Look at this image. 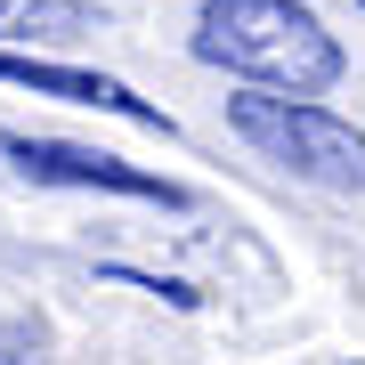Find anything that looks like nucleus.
<instances>
[{
	"instance_id": "20e7f679",
	"label": "nucleus",
	"mask_w": 365,
	"mask_h": 365,
	"mask_svg": "<svg viewBox=\"0 0 365 365\" xmlns=\"http://www.w3.org/2000/svg\"><path fill=\"white\" fill-rule=\"evenodd\" d=\"M0 81L9 90H33V98H66V106H98V114H122V122H146V130H170L146 98H130L122 81L106 73H73V66H41V57H9L0 49Z\"/></svg>"
},
{
	"instance_id": "0eeeda50",
	"label": "nucleus",
	"mask_w": 365,
	"mask_h": 365,
	"mask_svg": "<svg viewBox=\"0 0 365 365\" xmlns=\"http://www.w3.org/2000/svg\"><path fill=\"white\" fill-rule=\"evenodd\" d=\"M357 9H365V0H357Z\"/></svg>"
},
{
	"instance_id": "423d86ee",
	"label": "nucleus",
	"mask_w": 365,
	"mask_h": 365,
	"mask_svg": "<svg viewBox=\"0 0 365 365\" xmlns=\"http://www.w3.org/2000/svg\"><path fill=\"white\" fill-rule=\"evenodd\" d=\"M0 365H33V333H25V325L0 333Z\"/></svg>"
},
{
	"instance_id": "39448f33",
	"label": "nucleus",
	"mask_w": 365,
	"mask_h": 365,
	"mask_svg": "<svg viewBox=\"0 0 365 365\" xmlns=\"http://www.w3.org/2000/svg\"><path fill=\"white\" fill-rule=\"evenodd\" d=\"M81 25H90V9H81V0H0V33H16V41H33V33L73 41Z\"/></svg>"
},
{
	"instance_id": "7ed1b4c3",
	"label": "nucleus",
	"mask_w": 365,
	"mask_h": 365,
	"mask_svg": "<svg viewBox=\"0 0 365 365\" xmlns=\"http://www.w3.org/2000/svg\"><path fill=\"white\" fill-rule=\"evenodd\" d=\"M9 155L25 179H49V187H106V195H138V203H179V187L155 179V170H130L122 155H90V146H66V138H9Z\"/></svg>"
},
{
	"instance_id": "f03ea898",
	"label": "nucleus",
	"mask_w": 365,
	"mask_h": 365,
	"mask_svg": "<svg viewBox=\"0 0 365 365\" xmlns=\"http://www.w3.org/2000/svg\"><path fill=\"white\" fill-rule=\"evenodd\" d=\"M227 122L268 163H284L317 187H341V195H365V130L357 122H341L309 98H227Z\"/></svg>"
},
{
	"instance_id": "f257e3e1",
	"label": "nucleus",
	"mask_w": 365,
	"mask_h": 365,
	"mask_svg": "<svg viewBox=\"0 0 365 365\" xmlns=\"http://www.w3.org/2000/svg\"><path fill=\"white\" fill-rule=\"evenodd\" d=\"M195 57L260 81L276 98H317V90L341 81V41L300 0H203Z\"/></svg>"
}]
</instances>
